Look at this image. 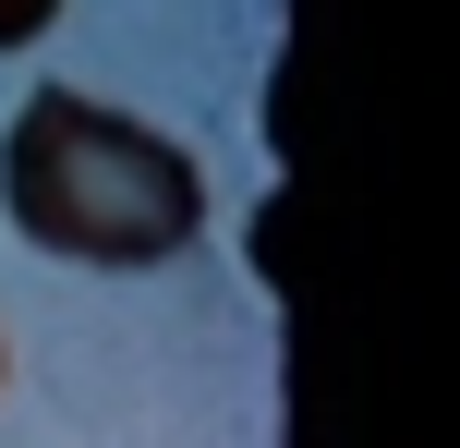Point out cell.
<instances>
[{
	"label": "cell",
	"instance_id": "7a4b0ae2",
	"mask_svg": "<svg viewBox=\"0 0 460 448\" xmlns=\"http://www.w3.org/2000/svg\"><path fill=\"white\" fill-rule=\"evenodd\" d=\"M49 24H61V0H0V48H37Z\"/></svg>",
	"mask_w": 460,
	"mask_h": 448
},
{
	"label": "cell",
	"instance_id": "3957f363",
	"mask_svg": "<svg viewBox=\"0 0 460 448\" xmlns=\"http://www.w3.org/2000/svg\"><path fill=\"white\" fill-rule=\"evenodd\" d=\"M0 376H13V352H0Z\"/></svg>",
	"mask_w": 460,
	"mask_h": 448
},
{
	"label": "cell",
	"instance_id": "6da1fadb",
	"mask_svg": "<svg viewBox=\"0 0 460 448\" xmlns=\"http://www.w3.org/2000/svg\"><path fill=\"white\" fill-rule=\"evenodd\" d=\"M0 218L61 267H170L207 231V170L158 121L97 110L85 85H37L0 134Z\"/></svg>",
	"mask_w": 460,
	"mask_h": 448
}]
</instances>
